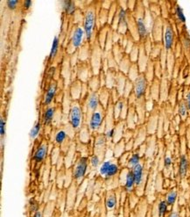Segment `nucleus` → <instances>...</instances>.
Segmentation results:
<instances>
[{
  "instance_id": "obj_1",
  "label": "nucleus",
  "mask_w": 190,
  "mask_h": 217,
  "mask_svg": "<svg viewBox=\"0 0 190 217\" xmlns=\"http://www.w3.org/2000/svg\"><path fill=\"white\" fill-rule=\"evenodd\" d=\"M83 119V111L79 102L75 101L71 104L69 113H68V120L73 130H77L81 128Z\"/></svg>"
},
{
  "instance_id": "obj_2",
  "label": "nucleus",
  "mask_w": 190,
  "mask_h": 217,
  "mask_svg": "<svg viewBox=\"0 0 190 217\" xmlns=\"http://www.w3.org/2000/svg\"><path fill=\"white\" fill-rule=\"evenodd\" d=\"M89 168V158L87 157H81L76 161L75 167L73 169V178L77 183L83 180L87 174Z\"/></svg>"
},
{
  "instance_id": "obj_3",
  "label": "nucleus",
  "mask_w": 190,
  "mask_h": 217,
  "mask_svg": "<svg viewBox=\"0 0 190 217\" xmlns=\"http://www.w3.org/2000/svg\"><path fill=\"white\" fill-rule=\"evenodd\" d=\"M96 24V11L94 8L88 9L85 15H84V20H83V30L85 32V36L87 41H90L93 36L94 27Z\"/></svg>"
},
{
  "instance_id": "obj_4",
  "label": "nucleus",
  "mask_w": 190,
  "mask_h": 217,
  "mask_svg": "<svg viewBox=\"0 0 190 217\" xmlns=\"http://www.w3.org/2000/svg\"><path fill=\"white\" fill-rule=\"evenodd\" d=\"M105 119V114L103 111V107L100 106V107L95 111L89 119V129L92 132L99 131V129L102 128L103 121Z\"/></svg>"
},
{
  "instance_id": "obj_5",
  "label": "nucleus",
  "mask_w": 190,
  "mask_h": 217,
  "mask_svg": "<svg viewBox=\"0 0 190 217\" xmlns=\"http://www.w3.org/2000/svg\"><path fill=\"white\" fill-rule=\"evenodd\" d=\"M84 37L86 36H85V32L83 30V27H77L74 29L70 38V44L74 50H76L81 47Z\"/></svg>"
},
{
  "instance_id": "obj_6",
  "label": "nucleus",
  "mask_w": 190,
  "mask_h": 217,
  "mask_svg": "<svg viewBox=\"0 0 190 217\" xmlns=\"http://www.w3.org/2000/svg\"><path fill=\"white\" fill-rule=\"evenodd\" d=\"M87 113L89 114V119L90 117V115L97 111L99 107H100V97L98 95V93L97 92H91L89 93V97L87 99Z\"/></svg>"
},
{
  "instance_id": "obj_7",
  "label": "nucleus",
  "mask_w": 190,
  "mask_h": 217,
  "mask_svg": "<svg viewBox=\"0 0 190 217\" xmlns=\"http://www.w3.org/2000/svg\"><path fill=\"white\" fill-rule=\"evenodd\" d=\"M48 143L47 141H41V143L38 146V148L33 152V160L37 163H40L45 160L48 155Z\"/></svg>"
},
{
  "instance_id": "obj_8",
  "label": "nucleus",
  "mask_w": 190,
  "mask_h": 217,
  "mask_svg": "<svg viewBox=\"0 0 190 217\" xmlns=\"http://www.w3.org/2000/svg\"><path fill=\"white\" fill-rule=\"evenodd\" d=\"M147 89V80L143 76H138L135 81V85H134V92L137 98H141Z\"/></svg>"
},
{
  "instance_id": "obj_9",
  "label": "nucleus",
  "mask_w": 190,
  "mask_h": 217,
  "mask_svg": "<svg viewBox=\"0 0 190 217\" xmlns=\"http://www.w3.org/2000/svg\"><path fill=\"white\" fill-rule=\"evenodd\" d=\"M56 92H57V83L54 81L51 82L47 89V92L44 97V105L49 106L52 103V101L54 100L55 97Z\"/></svg>"
},
{
  "instance_id": "obj_10",
  "label": "nucleus",
  "mask_w": 190,
  "mask_h": 217,
  "mask_svg": "<svg viewBox=\"0 0 190 217\" xmlns=\"http://www.w3.org/2000/svg\"><path fill=\"white\" fill-rule=\"evenodd\" d=\"M174 44V31L173 28L167 26L166 27V31L164 34V45H165V49L167 50L170 49L173 47Z\"/></svg>"
},
{
  "instance_id": "obj_11",
  "label": "nucleus",
  "mask_w": 190,
  "mask_h": 217,
  "mask_svg": "<svg viewBox=\"0 0 190 217\" xmlns=\"http://www.w3.org/2000/svg\"><path fill=\"white\" fill-rule=\"evenodd\" d=\"M131 171L134 176L135 179V184L136 185H139L143 182V177H144V170L143 166L140 163H138V165H136L135 167L131 169Z\"/></svg>"
},
{
  "instance_id": "obj_12",
  "label": "nucleus",
  "mask_w": 190,
  "mask_h": 217,
  "mask_svg": "<svg viewBox=\"0 0 190 217\" xmlns=\"http://www.w3.org/2000/svg\"><path fill=\"white\" fill-rule=\"evenodd\" d=\"M61 9L67 15H72L76 10V2L71 0L61 1Z\"/></svg>"
},
{
  "instance_id": "obj_13",
  "label": "nucleus",
  "mask_w": 190,
  "mask_h": 217,
  "mask_svg": "<svg viewBox=\"0 0 190 217\" xmlns=\"http://www.w3.org/2000/svg\"><path fill=\"white\" fill-rule=\"evenodd\" d=\"M54 114H55V108H54V106H48V107L46 108L43 114V121L45 125H50V123L54 119Z\"/></svg>"
},
{
  "instance_id": "obj_14",
  "label": "nucleus",
  "mask_w": 190,
  "mask_h": 217,
  "mask_svg": "<svg viewBox=\"0 0 190 217\" xmlns=\"http://www.w3.org/2000/svg\"><path fill=\"white\" fill-rule=\"evenodd\" d=\"M117 206V198L113 193L109 192L105 198V206L108 211H112Z\"/></svg>"
},
{
  "instance_id": "obj_15",
  "label": "nucleus",
  "mask_w": 190,
  "mask_h": 217,
  "mask_svg": "<svg viewBox=\"0 0 190 217\" xmlns=\"http://www.w3.org/2000/svg\"><path fill=\"white\" fill-rule=\"evenodd\" d=\"M135 185V179H134V176H133V173L132 171H128L127 174H126V178H125V190L127 192H131L133 190V187Z\"/></svg>"
},
{
  "instance_id": "obj_16",
  "label": "nucleus",
  "mask_w": 190,
  "mask_h": 217,
  "mask_svg": "<svg viewBox=\"0 0 190 217\" xmlns=\"http://www.w3.org/2000/svg\"><path fill=\"white\" fill-rule=\"evenodd\" d=\"M188 161L187 159V157L185 155H182L180 159V167H179V174L181 178H184L188 171Z\"/></svg>"
},
{
  "instance_id": "obj_17",
  "label": "nucleus",
  "mask_w": 190,
  "mask_h": 217,
  "mask_svg": "<svg viewBox=\"0 0 190 217\" xmlns=\"http://www.w3.org/2000/svg\"><path fill=\"white\" fill-rule=\"evenodd\" d=\"M59 47H60V39L58 36H54L52 47H51V50H50V54H49V60H53L55 58L56 54L58 53V50H59Z\"/></svg>"
},
{
  "instance_id": "obj_18",
  "label": "nucleus",
  "mask_w": 190,
  "mask_h": 217,
  "mask_svg": "<svg viewBox=\"0 0 190 217\" xmlns=\"http://www.w3.org/2000/svg\"><path fill=\"white\" fill-rule=\"evenodd\" d=\"M68 138V133L64 129H60L56 132L54 136V142L58 145H62Z\"/></svg>"
},
{
  "instance_id": "obj_19",
  "label": "nucleus",
  "mask_w": 190,
  "mask_h": 217,
  "mask_svg": "<svg viewBox=\"0 0 190 217\" xmlns=\"http://www.w3.org/2000/svg\"><path fill=\"white\" fill-rule=\"evenodd\" d=\"M137 29H138V33L139 34L140 38H145L147 35V28L143 19L137 20Z\"/></svg>"
},
{
  "instance_id": "obj_20",
  "label": "nucleus",
  "mask_w": 190,
  "mask_h": 217,
  "mask_svg": "<svg viewBox=\"0 0 190 217\" xmlns=\"http://www.w3.org/2000/svg\"><path fill=\"white\" fill-rule=\"evenodd\" d=\"M112 163L111 160H106V161H103V163L100 164L99 168H98V172H99V175H101L103 178H106V175L108 173L109 169V166Z\"/></svg>"
},
{
  "instance_id": "obj_21",
  "label": "nucleus",
  "mask_w": 190,
  "mask_h": 217,
  "mask_svg": "<svg viewBox=\"0 0 190 217\" xmlns=\"http://www.w3.org/2000/svg\"><path fill=\"white\" fill-rule=\"evenodd\" d=\"M106 145V137L105 136H99L97 137V140L95 141V149L97 151H103V149L105 148Z\"/></svg>"
},
{
  "instance_id": "obj_22",
  "label": "nucleus",
  "mask_w": 190,
  "mask_h": 217,
  "mask_svg": "<svg viewBox=\"0 0 190 217\" xmlns=\"http://www.w3.org/2000/svg\"><path fill=\"white\" fill-rule=\"evenodd\" d=\"M41 129V123L39 121L35 122V124L33 126V128H31L30 133H29V137L31 140H35L37 138V136H39V132Z\"/></svg>"
},
{
  "instance_id": "obj_23",
  "label": "nucleus",
  "mask_w": 190,
  "mask_h": 217,
  "mask_svg": "<svg viewBox=\"0 0 190 217\" xmlns=\"http://www.w3.org/2000/svg\"><path fill=\"white\" fill-rule=\"evenodd\" d=\"M118 171H119V166L117 163H111L110 166H109V169L108 171V173L106 175V178L105 179H111L113 178L114 176H116L117 174L118 173Z\"/></svg>"
},
{
  "instance_id": "obj_24",
  "label": "nucleus",
  "mask_w": 190,
  "mask_h": 217,
  "mask_svg": "<svg viewBox=\"0 0 190 217\" xmlns=\"http://www.w3.org/2000/svg\"><path fill=\"white\" fill-rule=\"evenodd\" d=\"M89 163H90V165H91V167L93 169L99 168L100 164L102 163H101V158H100V157L98 155L94 154L89 158Z\"/></svg>"
},
{
  "instance_id": "obj_25",
  "label": "nucleus",
  "mask_w": 190,
  "mask_h": 217,
  "mask_svg": "<svg viewBox=\"0 0 190 217\" xmlns=\"http://www.w3.org/2000/svg\"><path fill=\"white\" fill-rule=\"evenodd\" d=\"M139 161H140V157H139V155L135 153V154H133V155L129 158V160H128V165H129V167H130V168L132 169L133 167H135L136 165H138V164L139 163Z\"/></svg>"
},
{
  "instance_id": "obj_26",
  "label": "nucleus",
  "mask_w": 190,
  "mask_h": 217,
  "mask_svg": "<svg viewBox=\"0 0 190 217\" xmlns=\"http://www.w3.org/2000/svg\"><path fill=\"white\" fill-rule=\"evenodd\" d=\"M176 199H177V192L174 190H172L171 192H169L167 195V203L168 206H172L174 205V202L176 201Z\"/></svg>"
},
{
  "instance_id": "obj_27",
  "label": "nucleus",
  "mask_w": 190,
  "mask_h": 217,
  "mask_svg": "<svg viewBox=\"0 0 190 217\" xmlns=\"http://www.w3.org/2000/svg\"><path fill=\"white\" fill-rule=\"evenodd\" d=\"M167 201H161L159 202V206H158V212H159V217H162L166 212L167 210Z\"/></svg>"
},
{
  "instance_id": "obj_28",
  "label": "nucleus",
  "mask_w": 190,
  "mask_h": 217,
  "mask_svg": "<svg viewBox=\"0 0 190 217\" xmlns=\"http://www.w3.org/2000/svg\"><path fill=\"white\" fill-rule=\"evenodd\" d=\"M175 13H176V16L178 18L180 21L182 22V23H185L186 22V17H185L184 12H183V10L180 6H177L176 8H175Z\"/></svg>"
},
{
  "instance_id": "obj_29",
  "label": "nucleus",
  "mask_w": 190,
  "mask_h": 217,
  "mask_svg": "<svg viewBox=\"0 0 190 217\" xmlns=\"http://www.w3.org/2000/svg\"><path fill=\"white\" fill-rule=\"evenodd\" d=\"M6 119H4L3 117H1L0 119V136H1V140L3 141V139H4V136H6Z\"/></svg>"
},
{
  "instance_id": "obj_30",
  "label": "nucleus",
  "mask_w": 190,
  "mask_h": 217,
  "mask_svg": "<svg viewBox=\"0 0 190 217\" xmlns=\"http://www.w3.org/2000/svg\"><path fill=\"white\" fill-rule=\"evenodd\" d=\"M123 107H124V102L123 101H118L116 105H115V109H114V114H115V118H117V116H118L122 111H123Z\"/></svg>"
},
{
  "instance_id": "obj_31",
  "label": "nucleus",
  "mask_w": 190,
  "mask_h": 217,
  "mask_svg": "<svg viewBox=\"0 0 190 217\" xmlns=\"http://www.w3.org/2000/svg\"><path fill=\"white\" fill-rule=\"evenodd\" d=\"M19 4V0H8L6 1V6L8 9H10L11 11L15 10L18 6Z\"/></svg>"
},
{
  "instance_id": "obj_32",
  "label": "nucleus",
  "mask_w": 190,
  "mask_h": 217,
  "mask_svg": "<svg viewBox=\"0 0 190 217\" xmlns=\"http://www.w3.org/2000/svg\"><path fill=\"white\" fill-rule=\"evenodd\" d=\"M187 111H188V107H187V105L184 103H181L179 107V114L180 116H185L186 114H187Z\"/></svg>"
},
{
  "instance_id": "obj_33",
  "label": "nucleus",
  "mask_w": 190,
  "mask_h": 217,
  "mask_svg": "<svg viewBox=\"0 0 190 217\" xmlns=\"http://www.w3.org/2000/svg\"><path fill=\"white\" fill-rule=\"evenodd\" d=\"M32 5H33V1L32 0H25L23 2V8L25 10H28V9H30V7L32 6Z\"/></svg>"
},
{
  "instance_id": "obj_34",
  "label": "nucleus",
  "mask_w": 190,
  "mask_h": 217,
  "mask_svg": "<svg viewBox=\"0 0 190 217\" xmlns=\"http://www.w3.org/2000/svg\"><path fill=\"white\" fill-rule=\"evenodd\" d=\"M164 164H165V167L167 168H169L172 164V159L170 157H167L165 158V161H164Z\"/></svg>"
},
{
  "instance_id": "obj_35",
  "label": "nucleus",
  "mask_w": 190,
  "mask_h": 217,
  "mask_svg": "<svg viewBox=\"0 0 190 217\" xmlns=\"http://www.w3.org/2000/svg\"><path fill=\"white\" fill-rule=\"evenodd\" d=\"M186 105L188 110H190V92L187 95V99H186Z\"/></svg>"
},
{
  "instance_id": "obj_36",
  "label": "nucleus",
  "mask_w": 190,
  "mask_h": 217,
  "mask_svg": "<svg viewBox=\"0 0 190 217\" xmlns=\"http://www.w3.org/2000/svg\"><path fill=\"white\" fill-rule=\"evenodd\" d=\"M33 217H43V213H42V211L38 210V211H36L34 213Z\"/></svg>"
},
{
  "instance_id": "obj_37",
  "label": "nucleus",
  "mask_w": 190,
  "mask_h": 217,
  "mask_svg": "<svg viewBox=\"0 0 190 217\" xmlns=\"http://www.w3.org/2000/svg\"><path fill=\"white\" fill-rule=\"evenodd\" d=\"M168 217H180V215L177 212H173V213H172Z\"/></svg>"
}]
</instances>
